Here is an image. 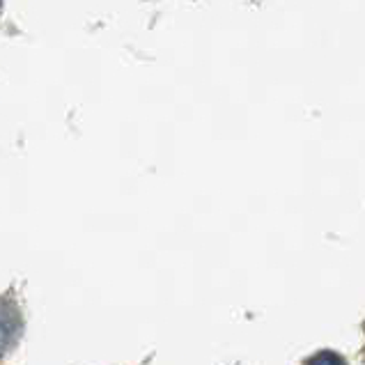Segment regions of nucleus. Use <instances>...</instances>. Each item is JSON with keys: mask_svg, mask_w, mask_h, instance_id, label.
I'll return each mask as SVG.
<instances>
[{"mask_svg": "<svg viewBox=\"0 0 365 365\" xmlns=\"http://www.w3.org/2000/svg\"><path fill=\"white\" fill-rule=\"evenodd\" d=\"M19 333V315L9 301H0V351L14 342Z\"/></svg>", "mask_w": 365, "mask_h": 365, "instance_id": "f257e3e1", "label": "nucleus"}, {"mask_svg": "<svg viewBox=\"0 0 365 365\" xmlns=\"http://www.w3.org/2000/svg\"><path fill=\"white\" fill-rule=\"evenodd\" d=\"M308 365H345V361H342L338 354H333V351H322V354H317L315 359H310Z\"/></svg>", "mask_w": 365, "mask_h": 365, "instance_id": "f03ea898", "label": "nucleus"}]
</instances>
